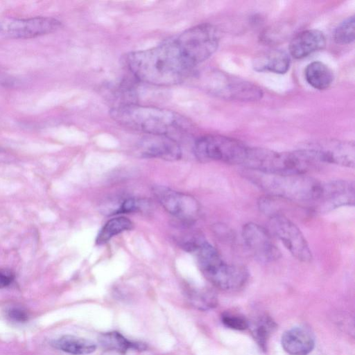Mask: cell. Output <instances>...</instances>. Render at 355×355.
<instances>
[{"label":"cell","mask_w":355,"mask_h":355,"mask_svg":"<svg viewBox=\"0 0 355 355\" xmlns=\"http://www.w3.org/2000/svg\"><path fill=\"white\" fill-rule=\"evenodd\" d=\"M126 63L137 80L157 86L180 83L193 69L175 39L130 53Z\"/></svg>","instance_id":"6da1fadb"},{"label":"cell","mask_w":355,"mask_h":355,"mask_svg":"<svg viewBox=\"0 0 355 355\" xmlns=\"http://www.w3.org/2000/svg\"><path fill=\"white\" fill-rule=\"evenodd\" d=\"M119 124L147 135L171 137L172 133L188 130L189 121L173 111L137 103L118 105L110 112Z\"/></svg>","instance_id":"7a4b0ae2"},{"label":"cell","mask_w":355,"mask_h":355,"mask_svg":"<svg viewBox=\"0 0 355 355\" xmlns=\"http://www.w3.org/2000/svg\"><path fill=\"white\" fill-rule=\"evenodd\" d=\"M244 175L268 196L310 205L319 196L322 184L305 174L272 175L248 169Z\"/></svg>","instance_id":"3957f363"},{"label":"cell","mask_w":355,"mask_h":355,"mask_svg":"<svg viewBox=\"0 0 355 355\" xmlns=\"http://www.w3.org/2000/svg\"><path fill=\"white\" fill-rule=\"evenodd\" d=\"M318 162L306 149L277 152L249 148L243 165L249 170L272 175L305 174Z\"/></svg>","instance_id":"277c9868"},{"label":"cell","mask_w":355,"mask_h":355,"mask_svg":"<svg viewBox=\"0 0 355 355\" xmlns=\"http://www.w3.org/2000/svg\"><path fill=\"white\" fill-rule=\"evenodd\" d=\"M194 252L202 275L216 288L234 291L246 283L248 279L247 268L225 262L216 249L206 241H203Z\"/></svg>","instance_id":"5b68a950"},{"label":"cell","mask_w":355,"mask_h":355,"mask_svg":"<svg viewBox=\"0 0 355 355\" xmlns=\"http://www.w3.org/2000/svg\"><path fill=\"white\" fill-rule=\"evenodd\" d=\"M175 40L193 69L215 53L219 44V34L213 25L206 23L187 29Z\"/></svg>","instance_id":"8992f818"},{"label":"cell","mask_w":355,"mask_h":355,"mask_svg":"<svg viewBox=\"0 0 355 355\" xmlns=\"http://www.w3.org/2000/svg\"><path fill=\"white\" fill-rule=\"evenodd\" d=\"M248 147L241 141L220 135H207L196 139L193 151L201 161L243 164Z\"/></svg>","instance_id":"52a82bcc"},{"label":"cell","mask_w":355,"mask_h":355,"mask_svg":"<svg viewBox=\"0 0 355 355\" xmlns=\"http://www.w3.org/2000/svg\"><path fill=\"white\" fill-rule=\"evenodd\" d=\"M205 82L211 92L223 98L241 101H254L261 98L263 92L257 85L248 81L216 72Z\"/></svg>","instance_id":"ba28073f"},{"label":"cell","mask_w":355,"mask_h":355,"mask_svg":"<svg viewBox=\"0 0 355 355\" xmlns=\"http://www.w3.org/2000/svg\"><path fill=\"white\" fill-rule=\"evenodd\" d=\"M272 232L297 260L309 262L312 254L309 244L300 230L285 216L277 214L270 216Z\"/></svg>","instance_id":"9c48e42d"},{"label":"cell","mask_w":355,"mask_h":355,"mask_svg":"<svg viewBox=\"0 0 355 355\" xmlns=\"http://www.w3.org/2000/svg\"><path fill=\"white\" fill-rule=\"evenodd\" d=\"M61 25L60 21L52 17L5 19L0 21V35L14 39L33 38L51 33Z\"/></svg>","instance_id":"30bf717a"},{"label":"cell","mask_w":355,"mask_h":355,"mask_svg":"<svg viewBox=\"0 0 355 355\" xmlns=\"http://www.w3.org/2000/svg\"><path fill=\"white\" fill-rule=\"evenodd\" d=\"M153 192L162 207L170 214L186 223H193L198 218L200 207L193 196L164 186L155 187Z\"/></svg>","instance_id":"8fae6325"},{"label":"cell","mask_w":355,"mask_h":355,"mask_svg":"<svg viewBox=\"0 0 355 355\" xmlns=\"http://www.w3.org/2000/svg\"><path fill=\"white\" fill-rule=\"evenodd\" d=\"M355 189L353 182L333 180L322 183L319 196L311 207L319 213L354 204Z\"/></svg>","instance_id":"7c38bea8"},{"label":"cell","mask_w":355,"mask_h":355,"mask_svg":"<svg viewBox=\"0 0 355 355\" xmlns=\"http://www.w3.org/2000/svg\"><path fill=\"white\" fill-rule=\"evenodd\" d=\"M242 236L252 255L261 263H271L281 257V252L270 234L262 226L248 223L243 225Z\"/></svg>","instance_id":"4fadbf2b"},{"label":"cell","mask_w":355,"mask_h":355,"mask_svg":"<svg viewBox=\"0 0 355 355\" xmlns=\"http://www.w3.org/2000/svg\"><path fill=\"white\" fill-rule=\"evenodd\" d=\"M319 162H327L348 168L354 167L355 146L353 141L322 140L305 148Z\"/></svg>","instance_id":"5bb4252c"},{"label":"cell","mask_w":355,"mask_h":355,"mask_svg":"<svg viewBox=\"0 0 355 355\" xmlns=\"http://www.w3.org/2000/svg\"><path fill=\"white\" fill-rule=\"evenodd\" d=\"M137 150L143 157L168 161L178 160L182 156L179 144L168 135H147L139 142Z\"/></svg>","instance_id":"9a60e30c"},{"label":"cell","mask_w":355,"mask_h":355,"mask_svg":"<svg viewBox=\"0 0 355 355\" xmlns=\"http://www.w3.org/2000/svg\"><path fill=\"white\" fill-rule=\"evenodd\" d=\"M326 44L322 32L309 29L297 33L290 42L289 53L295 59H301L322 49Z\"/></svg>","instance_id":"2e32d148"},{"label":"cell","mask_w":355,"mask_h":355,"mask_svg":"<svg viewBox=\"0 0 355 355\" xmlns=\"http://www.w3.org/2000/svg\"><path fill=\"white\" fill-rule=\"evenodd\" d=\"M314 345L312 333L305 327H293L282 336L283 349L291 355H307L313 350Z\"/></svg>","instance_id":"e0dca14e"},{"label":"cell","mask_w":355,"mask_h":355,"mask_svg":"<svg viewBox=\"0 0 355 355\" xmlns=\"http://www.w3.org/2000/svg\"><path fill=\"white\" fill-rule=\"evenodd\" d=\"M253 62V67L256 71L282 74L289 69L291 60L286 51L274 49L258 56Z\"/></svg>","instance_id":"ac0fdd59"},{"label":"cell","mask_w":355,"mask_h":355,"mask_svg":"<svg viewBox=\"0 0 355 355\" xmlns=\"http://www.w3.org/2000/svg\"><path fill=\"white\" fill-rule=\"evenodd\" d=\"M306 82L318 90L327 89L332 83V71L323 62L314 61L309 63L304 71Z\"/></svg>","instance_id":"d6986e66"},{"label":"cell","mask_w":355,"mask_h":355,"mask_svg":"<svg viewBox=\"0 0 355 355\" xmlns=\"http://www.w3.org/2000/svg\"><path fill=\"white\" fill-rule=\"evenodd\" d=\"M54 346L60 350L73 355H85L96 350V345L85 338L64 335L56 340Z\"/></svg>","instance_id":"ffe728a7"},{"label":"cell","mask_w":355,"mask_h":355,"mask_svg":"<svg viewBox=\"0 0 355 355\" xmlns=\"http://www.w3.org/2000/svg\"><path fill=\"white\" fill-rule=\"evenodd\" d=\"M98 340L105 349L121 354H125L130 349L143 350L146 349L144 345L130 341L117 331L102 334Z\"/></svg>","instance_id":"44dd1931"},{"label":"cell","mask_w":355,"mask_h":355,"mask_svg":"<svg viewBox=\"0 0 355 355\" xmlns=\"http://www.w3.org/2000/svg\"><path fill=\"white\" fill-rule=\"evenodd\" d=\"M133 226L128 218L119 216L109 220L100 230L96 237V244L103 245L109 241L113 236L129 230Z\"/></svg>","instance_id":"7402d4cb"},{"label":"cell","mask_w":355,"mask_h":355,"mask_svg":"<svg viewBox=\"0 0 355 355\" xmlns=\"http://www.w3.org/2000/svg\"><path fill=\"white\" fill-rule=\"evenodd\" d=\"M275 327V322L268 317L261 318L253 327L252 335L262 349H266L268 340Z\"/></svg>","instance_id":"603a6c76"},{"label":"cell","mask_w":355,"mask_h":355,"mask_svg":"<svg viewBox=\"0 0 355 355\" xmlns=\"http://www.w3.org/2000/svg\"><path fill=\"white\" fill-rule=\"evenodd\" d=\"M355 20L351 16L341 22L334 33V39L337 44H347L354 40Z\"/></svg>","instance_id":"cb8c5ba5"},{"label":"cell","mask_w":355,"mask_h":355,"mask_svg":"<svg viewBox=\"0 0 355 355\" xmlns=\"http://www.w3.org/2000/svg\"><path fill=\"white\" fill-rule=\"evenodd\" d=\"M190 297L193 304L199 309H212L217 304V298L214 293L210 291H194L191 294Z\"/></svg>","instance_id":"d4e9b609"},{"label":"cell","mask_w":355,"mask_h":355,"mask_svg":"<svg viewBox=\"0 0 355 355\" xmlns=\"http://www.w3.org/2000/svg\"><path fill=\"white\" fill-rule=\"evenodd\" d=\"M223 324L232 329L245 330L249 327L248 320L242 316L230 313H225L221 315Z\"/></svg>","instance_id":"484cf974"},{"label":"cell","mask_w":355,"mask_h":355,"mask_svg":"<svg viewBox=\"0 0 355 355\" xmlns=\"http://www.w3.org/2000/svg\"><path fill=\"white\" fill-rule=\"evenodd\" d=\"M144 202L135 198L126 199L116 210V214L132 213L141 210L144 207Z\"/></svg>","instance_id":"4316f807"},{"label":"cell","mask_w":355,"mask_h":355,"mask_svg":"<svg viewBox=\"0 0 355 355\" xmlns=\"http://www.w3.org/2000/svg\"><path fill=\"white\" fill-rule=\"evenodd\" d=\"M8 317L15 322H24L28 318V315L24 310L17 307H13L8 311Z\"/></svg>","instance_id":"83f0119b"},{"label":"cell","mask_w":355,"mask_h":355,"mask_svg":"<svg viewBox=\"0 0 355 355\" xmlns=\"http://www.w3.org/2000/svg\"><path fill=\"white\" fill-rule=\"evenodd\" d=\"M14 279L10 272L0 270V288H5L10 285Z\"/></svg>","instance_id":"f1b7e54d"},{"label":"cell","mask_w":355,"mask_h":355,"mask_svg":"<svg viewBox=\"0 0 355 355\" xmlns=\"http://www.w3.org/2000/svg\"><path fill=\"white\" fill-rule=\"evenodd\" d=\"M3 81V78L2 76H0V82L2 83Z\"/></svg>","instance_id":"f546056e"}]
</instances>
